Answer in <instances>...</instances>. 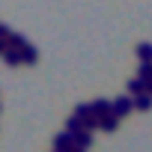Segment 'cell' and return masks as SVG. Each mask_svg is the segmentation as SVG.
Returning a JSON list of instances; mask_svg holds the SVG:
<instances>
[{
    "instance_id": "6da1fadb",
    "label": "cell",
    "mask_w": 152,
    "mask_h": 152,
    "mask_svg": "<svg viewBox=\"0 0 152 152\" xmlns=\"http://www.w3.org/2000/svg\"><path fill=\"white\" fill-rule=\"evenodd\" d=\"M75 146V134L72 131H60V134H54V149H60V152H72Z\"/></svg>"
},
{
    "instance_id": "7a4b0ae2",
    "label": "cell",
    "mask_w": 152,
    "mask_h": 152,
    "mask_svg": "<svg viewBox=\"0 0 152 152\" xmlns=\"http://www.w3.org/2000/svg\"><path fill=\"white\" fill-rule=\"evenodd\" d=\"M134 110V99L131 96H119V99H113V113L122 119V116H128Z\"/></svg>"
},
{
    "instance_id": "3957f363",
    "label": "cell",
    "mask_w": 152,
    "mask_h": 152,
    "mask_svg": "<svg viewBox=\"0 0 152 152\" xmlns=\"http://www.w3.org/2000/svg\"><path fill=\"white\" fill-rule=\"evenodd\" d=\"M90 104H93V116H99V119H104V116L113 113V102H107V99H96Z\"/></svg>"
},
{
    "instance_id": "277c9868",
    "label": "cell",
    "mask_w": 152,
    "mask_h": 152,
    "mask_svg": "<svg viewBox=\"0 0 152 152\" xmlns=\"http://www.w3.org/2000/svg\"><path fill=\"white\" fill-rule=\"evenodd\" d=\"M134 54L140 57V63H152V42H137Z\"/></svg>"
},
{
    "instance_id": "5b68a950",
    "label": "cell",
    "mask_w": 152,
    "mask_h": 152,
    "mask_svg": "<svg viewBox=\"0 0 152 152\" xmlns=\"http://www.w3.org/2000/svg\"><path fill=\"white\" fill-rule=\"evenodd\" d=\"M125 87H128V96H131V99H137V96L146 93V81H140V78H131Z\"/></svg>"
},
{
    "instance_id": "8992f818",
    "label": "cell",
    "mask_w": 152,
    "mask_h": 152,
    "mask_svg": "<svg viewBox=\"0 0 152 152\" xmlns=\"http://www.w3.org/2000/svg\"><path fill=\"white\" fill-rule=\"evenodd\" d=\"M66 131H72V134H81V131H87V122H84V119H78V116L72 113V116L66 119Z\"/></svg>"
},
{
    "instance_id": "52a82bcc",
    "label": "cell",
    "mask_w": 152,
    "mask_h": 152,
    "mask_svg": "<svg viewBox=\"0 0 152 152\" xmlns=\"http://www.w3.org/2000/svg\"><path fill=\"white\" fill-rule=\"evenodd\" d=\"M3 60H6L9 66H24V57H21V51H15V48H9V51L3 54Z\"/></svg>"
},
{
    "instance_id": "ba28073f",
    "label": "cell",
    "mask_w": 152,
    "mask_h": 152,
    "mask_svg": "<svg viewBox=\"0 0 152 152\" xmlns=\"http://www.w3.org/2000/svg\"><path fill=\"white\" fill-rule=\"evenodd\" d=\"M75 116L87 122V119L93 116V104H84V102H81V104H75Z\"/></svg>"
},
{
    "instance_id": "9c48e42d",
    "label": "cell",
    "mask_w": 152,
    "mask_h": 152,
    "mask_svg": "<svg viewBox=\"0 0 152 152\" xmlns=\"http://www.w3.org/2000/svg\"><path fill=\"white\" fill-rule=\"evenodd\" d=\"M75 143H78V149H90V146H93V134H90V131L75 134Z\"/></svg>"
},
{
    "instance_id": "30bf717a",
    "label": "cell",
    "mask_w": 152,
    "mask_h": 152,
    "mask_svg": "<svg viewBox=\"0 0 152 152\" xmlns=\"http://www.w3.org/2000/svg\"><path fill=\"white\" fill-rule=\"evenodd\" d=\"M21 57H24V66H33V63L39 60V51H36L33 45H27V48L21 51Z\"/></svg>"
},
{
    "instance_id": "8fae6325",
    "label": "cell",
    "mask_w": 152,
    "mask_h": 152,
    "mask_svg": "<svg viewBox=\"0 0 152 152\" xmlns=\"http://www.w3.org/2000/svg\"><path fill=\"white\" fill-rule=\"evenodd\" d=\"M149 107H152V96L149 93H143V96L134 99V110H149Z\"/></svg>"
},
{
    "instance_id": "7c38bea8",
    "label": "cell",
    "mask_w": 152,
    "mask_h": 152,
    "mask_svg": "<svg viewBox=\"0 0 152 152\" xmlns=\"http://www.w3.org/2000/svg\"><path fill=\"white\" fill-rule=\"evenodd\" d=\"M116 125H119V116L116 113H110V116L102 119V131H116Z\"/></svg>"
},
{
    "instance_id": "4fadbf2b",
    "label": "cell",
    "mask_w": 152,
    "mask_h": 152,
    "mask_svg": "<svg viewBox=\"0 0 152 152\" xmlns=\"http://www.w3.org/2000/svg\"><path fill=\"white\" fill-rule=\"evenodd\" d=\"M137 78H140V81H146V84L152 81V63H140V69H137Z\"/></svg>"
},
{
    "instance_id": "5bb4252c",
    "label": "cell",
    "mask_w": 152,
    "mask_h": 152,
    "mask_svg": "<svg viewBox=\"0 0 152 152\" xmlns=\"http://www.w3.org/2000/svg\"><path fill=\"white\" fill-rule=\"evenodd\" d=\"M146 93H149V96H152V81H149V84H146Z\"/></svg>"
},
{
    "instance_id": "9a60e30c",
    "label": "cell",
    "mask_w": 152,
    "mask_h": 152,
    "mask_svg": "<svg viewBox=\"0 0 152 152\" xmlns=\"http://www.w3.org/2000/svg\"><path fill=\"white\" fill-rule=\"evenodd\" d=\"M72 152H87V149H78V146H75V149H72Z\"/></svg>"
},
{
    "instance_id": "2e32d148",
    "label": "cell",
    "mask_w": 152,
    "mask_h": 152,
    "mask_svg": "<svg viewBox=\"0 0 152 152\" xmlns=\"http://www.w3.org/2000/svg\"><path fill=\"white\" fill-rule=\"evenodd\" d=\"M51 152H60V149H51Z\"/></svg>"
}]
</instances>
